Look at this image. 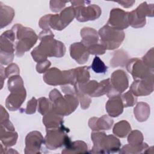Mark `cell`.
Instances as JSON below:
<instances>
[{"instance_id":"6da1fadb","label":"cell","mask_w":154,"mask_h":154,"mask_svg":"<svg viewBox=\"0 0 154 154\" xmlns=\"http://www.w3.org/2000/svg\"><path fill=\"white\" fill-rule=\"evenodd\" d=\"M54 34L49 30H43L39 34L40 45L31 52L33 59L37 63L45 61L47 57H63L65 53V46L63 43L54 38Z\"/></svg>"},{"instance_id":"7a4b0ae2","label":"cell","mask_w":154,"mask_h":154,"mask_svg":"<svg viewBox=\"0 0 154 154\" xmlns=\"http://www.w3.org/2000/svg\"><path fill=\"white\" fill-rule=\"evenodd\" d=\"M49 99L52 102V110L62 116L71 114L78 105V98L76 95L67 94L63 97L57 89L51 91Z\"/></svg>"},{"instance_id":"3957f363","label":"cell","mask_w":154,"mask_h":154,"mask_svg":"<svg viewBox=\"0 0 154 154\" xmlns=\"http://www.w3.org/2000/svg\"><path fill=\"white\" fill-rule=\"evenodd\" d=\"M11 29L18 40L16 45V54L20 57L35 45L38 37L32 29L23 27L20 24L15 25Z\"/></svg>"},{"instance_id":"277c9868","label":"cell","mask_w":154,"mask_h":154,"mask_svg":"<svg viewBox=\"0 0 154 154\" xmlns=\"http://www.w3.org/2000/svg\"><path fill=\"white\" fill-rule=\"evenodd\" d=\"M91 139L94 146L91 153H112L120 149V141L112 135H106L104 132H93Z\"/></svg>"},{"instance_id":"5b68a950","label":"cell","mask_w":154,"mask_h":154,"mask_svg":"<svg viewBox=\"0 0 154 154\" xmlns=\"http://www.w3.org/2000/svg\"><path fill=\"white\" fill-rule=\"evenodd\" d=\"M65 132H69V129L64 125L60 128L46 129V135L44 139L46 146L51 150H55L62 146L68 147L72 142Z\"/></svg>"},{"instance_id":"8992f818","label":"cell","mask_w":154,"mask_h":154,"mask_svg":"<svg viewBox=\"0 0 154 154\" xmlns=\"http://www.w3.org/2000/svg\"><path fill=\"white\" fill-rule=\"evenodd\" d=\"M100 37V43L106 49H114L117 48L125 38L124 32L116 29L108 25H105L99 31Z\"/></svg>"},{"instance_id":"52a82bcc","label":"cell","mask_w":154,"mask_h":154,"mask_svg":"<svg viewBox=\"0 0 154 154\" xmlns=\"http://www.w3.org/2000/svg\"><path fill=\"white\" fill-rule=\"evenodd\" d=\"M153 4L147 5L146 2H143L135 10L129 13V25L134 28L143 27L146 24V16L152 17L153 16Z\"/></svg>"},{"instance_id":"ba28073f","label":"cell","mask_w":154,"mask_h":154,"mask_svg":"<svg viewBox=\"0 0 154 154\" xmlns=\"http://www.w3.org/2000/svg\"><path fill=\"white\" fill-rule=\"evenodd\" d=\"M15 34L13 31H7L1 36V64L7 65L11 63L13 59L14 51L13 42Z\"/></svg>"},{"instance_id":"9c48e42d","label":"cell","mask_w":154,"mask_h":154,"mask_svg":"<svg viewBox=\"0 0 154 154\" xmlns=\"http://www.w3.org/2000/svg\"><path fill=\"white\" fill-rule=\"evenodd\" d=\"M74 8L75 16L79 22L93 20L98 18L101 13L100 8L96 5H89L85 7L84 5L78 4L77 1L72 2Z\"/></svg>"},{"instance_id":"30bf717a","label":"cell","mask_w":154,"mask_h":154,"mask_svg":"<svg viewBox=\"0 0 154 154\" xmlns=\"http://www.w3.org/2000/svg\"><path fill=\"white\" fill-rule=\"evenodd\" d=\"M126 69L131 73L134 79H144L153 77V70L138 58H132L127 63Z\"/></svg>"},{"instance_id":"8fae6325","label":"cell","mask_w":154,"mask_h":154,"mask_svg":"<svg viewBox=\"0 0 154 154\" xmlns=\"http://www.w3.org/2000/svg\"><path fill=\"white\" fill-rule=\"evenodd\" d=\"M75 16L74 8L72 7H67L60 14H51L49 20V26L56 30L63 29L73 20Z\"/></svg>"},{"instance_id":"7c38bea8","label":"cell","mask_w":154,"mask_h":154,"mask_svg":"<svg viewBox=\"0 0 154 154\" xmlns=\"http://www.w3.org/2000/svg\"><path fill=\"white\" fill-rule=\"evenodd\" d=\"M129 13L119 8H114L110 12L107 25L119 30H122L129 26Z\"/></svg>"},{"instance_id":"4fadbf2b","label":"cell","mask_w":154,"mask_h":154,"mask_svg":"<svg viewBox=\"0 0 154 154\" xmlns=\"http://www.w3.org/2000/svg\"><path fill=\"white\" fill-rule=\"evenodd\" d=\"M153 90V77L135 80L130 87V91L136 96L150 94Z\"/></svg>"},{"instance_id":"5bb4252c","label":"cell","mask_w":154,"mask_h":154,"mask_svg":"<svg viewBox=\"0 0 154 154\" xmlns=\"http://www.w3.org/2000/svg\"><path fill=\"white\" fill-rule=\"evenodd\" d=\"M44 143V139L40 132L32 131L29 133L25 138V153H38L40 147Z\"/></svg>"},{"instance_id":"9a60e30c","label":"cell","mask_w":154,"mask_h":154,"mask_svg":"<svg viewBox=\"0 0 154 154\" xmlns=\"http://www.w3.org/2000/svg\"><path fill=\"white\" fill-rule=\"evenodd\" d=\"M26 98V91L24 87L11 91L6 100V106L11 111L18 109Z\"/></svg>"},{"instance_id":"2e32d148","label":"cell","mask_w":154,"mask_h":154,"mask_svg":"<svg viewBox=\"0 0 154 154\" xmlns=\"http://www.w3.org/2000/svg\"><path fill=\"white\" fill-rule=\"evenodd\" d=\"M110 82L112 87L119 93L123 92L128 87V76L122 70H117L112 73Z\"/></svg>"},{"instance_id":"e0dca14e","label":"cell","mask_w":154,"mask_h":154,"mask_svg":"<svg viewBox=\"0 0 154 154\" xmlns=\"http://www.w3.org/2000/svg\"><path fill=\"white\" fill-rule=\"evenodd\" d=\"M70 56L79 64L85 63L88 58L89 52L82 43H75L70 47Z\"/></svg>"},{"instance_id":"ac0fdd59","label":"cell","mask_w":154,"mask_h":154,"mask_svg":"<svg viewBox=\"0 0 154 154\" xmlns=\"http://www.w3.org/2000/svg\"><path fill=\"white\" fill-rule=\"evenodd\" d=\"M43 79L46 84L51 85L64 84L63 72L55 67L48 70L43 75Z\"/></svg>"},{"instance_id":"d6986e66","label":"cell","mask_w":154,"mask_h":154,"mask_svg":"<svg viewBox=\"0 0 154 154\" xmlns=\"http://www.w3.org/2000/svg\"><path fill=\"white\" fill-rule=\"evenodd\" d=\"M113 123L112 119L104 115L100 118L93 117L90 119L88 125L90 128L95 131L100 130H109Z\"/></svg>"},{"instance_id":"ffe728a7","label":"cell","mask_w":154,"mask_h":154,"mask_svg":"<svg viewBox=\"0 0 154 154\" xmlns=\"http://www.w3.org/2000/svg\"><path fill=\"white\" fill-rule=\"evenodd\" d=\"M106 109L111 117H117L123 110V104L120 96L110 97L106 104Z\"/></svg>"},{"instance_id":"44dd1931","label":"cell","mask_w":154,"mask_h":154,"mask_svg":"<svg viewBox=\"0 0 154 154\" xmlns=\"http://www.w3.org/2000/svg\"><path fill=\"white\" fill-rule=\"evenodd\" d=\"M43 123L45 124L46 129L60 128L63 126V119L62 116L58 114L52 109L44 115Z\"/></svg>"},{"instance_id":"7402d4cb","label":"cell","mask_w":154,"mask_h":154,"mask_svg":"<svg viewBox=\"0 0 154 154\" xmlns=\"http://www.w3.org/2000/svg\"><path fill=\"white\" fill-rule=\"evenodd\" d=\"M81 35L82 38L81 43L87 48L91 45L97 43L98 35L97 31L93 28H84L81 31Z\"/></svg>"},{"instance_id":"603a6c76","label":"cell","mask_w":154,"mask_h":154,"mask_svg":"<svg viewBox=\"0 0 154 154\" xmlns=\"http://www.w3.org/2000/svg\"><path fill=\"white\" fill-rule=\"evenodd\" d=\"M134 114L138 121H146L150 115V107L146 103L140 102L134 108Z\"/></svg>"},{"instance_id":"cb8c5ba5","label":"cell","mask_w":154,"mask_h":154,"mask_svg":"<svg viewBox=\"0 0 154 154\" xmlns=\"http://www.w3.org/2000/svg\"><path fill=\"white\" fill-rule=\"evenodd\" d=\"M87 146L82 141H76L72 142L70 145L65 148L62 151V153H87Z\"/></svg>"},{"instance_id":"d4e9b609","label":"cell","mask_w":154,"mask_h":154,"mask_svg":"<svg viewBox=\"0 0 154 154\" xmlns=\"http://www.w3.org/2000/svg\"><path fill=\"white\" fill-rule=\"evenodd\" d=\"M4 135H1V140L7 147L12 146L16 143L17 134L14 132V129H8L4 127Z\"/></svg>"},{"instance_id":"484cf974","label":"cell","mask_w":154,"mask_h":154,"mask_svg":"<svg viewBox=\"0 0 154 154\" xmlns=\"http://www.w3.org/2000/svg\"><path fill=\"white\" fill-rule=\"evenodd\" d=\"M88 67H79L74 69L75 76L77 84H83L88 82L90 78Z\"/></svg>"},{"instance_id":"4316f807","label":"cell","mask_w":154,"mask_h":154,"mask_svg":"<svg viewBox=\"0 0 154 154\" xmlns=\"http://www.w3.org/2000/svg\"><path fill=\"white\" fill-rule=\"evenodd\" d=\"M131 130V128L129 123L125 120H122L114 125L113 133L120 138H124L128 135Z\"/></svg>"},{"instance_id":"83f0119b","label":"cell","mask_w":154,"mask_h":154,"mask_svg":"<svg viewBox=\"0 0 154 154\" xmlns=\"http://www.w3.org/2000/svg\"><path fill=\"white\" fill-rule=\"evenodd\" d=\"M128 55L122 50H119L114 52L112 60L110 61L111 65L114 67L117 66H125V63H128Z\"/></svg>"},{"instance_id":"f1b7e54d","label":"cell","mask_w":154,"mask_h":154,"mask_svg":"<svg viewBox=\"0 0 154 154\" xmlns=\"http://www.w3.org/2000/svg\"><path fill=\"white\" fill-rule=\"evenodd\" d=\"M148 145L146 143H143L139 145L128 144L123 147L120 151V153H141L143 150H147Z\"/></svg>"},{"instance_id":"f546056e","label":"cell","mask_w":154,"mask_h":154,"mask_svg":"<svg viewBox=\"0 0 154 154\" xmlns=\"http://www.w3.org/2000/svg\"><path fill=\"white\" fill-rule=\"evenodd\" d=\"M38 101V111L42 115H45L52 109V103L46 97H41Z\"/></svg>"},{"instance_id":"4dcf8cb0","label":"cell","mask_w":154,"mask_h":154,"mask_svg":"<svg viewBox=\"0 0 154 154\" xmlns=\"http://www.w3.org/2000/svg\"><path fill=\"white\" fill-rule=\"evenodd\" d=\"M8 90L10 91H12L23 87V83L20 76L15 75L10 77L8 81Z\"/></svg>"},{"instance_id":"1f68e13d","label":"cell","mask_w":154,"mask_h":154,"mask_svg":"<svg viewBox=\"0 0 154 154\" xmlns=\"http://www.w3.org/2000/svg\"><path fill=\"white\" fill-rule=\"evenodd\" d=\"M128 141L131 145H139L143 143V137L139 131H132L129 134Z\"/></svg>"},{"instance_id":"d6a6232c","label":"cell","mask_w":154,"mask_h":154,"mask_svg":"<svg viewBox=\"0 0 154 154\" xmlns=\"http://www.w3.org/2000/svg\"><path fill=\"white\" fill-rule=\"evenodd\" d=\"M91 67L93 71L97 73H105L107 70V66H105L104 63L97 56L93 59Z\"/></svg>"},{"instance_id":"836d02e7","label":"cell","mask_w":154,"mask_h":154,"mask_svg":"<svg viewBox=\"0 0 154 154\" xmlns=\"http://www.w3.org/2000/svg\"><path fill=\"white\" fill-rule=\"evenodd\" d=\"M122 100L123 106H132L137 102V97L130 90L122 95Z\"/></svg>"},{"instance_id":"e575fe53","label":"cell","mask_w":154,"mask_h":154,"mask_svg":"<svg viewBox=\"0 0 154 154\" xmlns=\"http://www.w3.org/2000/svg\"><path fill=\"white\" fill-rule=\"evenodd\" d=\"M76 95L78 97V98H79V100L81 101V108L82 109L87 108L89 106L90 103H91V99L88 97V95H87L86 94H84L82 92H81L78 89V88H77V90H76Z\"/></svg>"},{"instance_id":"d590c367","label":"cell","mask_w":154,"mask_h":154,"mask_svg":"<svg viewBox=\"0 0 154 154\" xmlns=\"http://www.w3.org/2000/svg\"><path fill=\"white\" fill-rule=\"evenodd\" d=\"M87 50L89 54H95V55H101L105 53L106 48L101 43L100 44L96 43L87 48Z\"/></svg>"},{"instance_id":"8d00e7d4","label":"cell","mask_w":154,"mask_h":154,"mask_svg":"<svg viewBox=\"0 0 154 154\" xmlns=\"http://www.w3.org/2000/svg\"><path fill=\"white\" fill-rule=\"evenodd\" d=\"M143 62L150 69L153 70V48L143 57Z\"/></svg>"},{"instance_id":"74e56055","label":"cell","mask_w":154,"mask_h":154,"mask_svg":"<svg viewBox=\"0 0 154 154\" xmlns=\"http://www.w3.org/2000/svg\"><path fill=\"white\" fill-rule=\"evenodd\" d=\"M4 74L6 76H10L12 74L18 75L19 73V69L16 64H11L8 67H7V68L4 69Z\"/></svg>"},{"instance_id":"f35d334b","label":"cell","mask_w":154,"mask_h":154,"mask_svg":"<svg viewBox=\"0 0 154 154\" xmlns=\"http://www.w3.org/2000/svg\"><path fill=\"white\" fill-rule=\"evenodd\" d=\"M37 101L35 97H32L27 103V106L25 109L26 114H33L35 112Z\"/></svg>"},{"instance_id":"ab89813d","label":"cell","mask_w":154,"mask_h":154,"mask_svg":"<svg viewBox=\"0 0 154 154\" xmlns=\"http://www.w3.org/2000/svg\"><path fill=\"white\" fill-rule=\"evenodd\" d=\"M51 66V63L49 60H45L37 63L36 66V70L38 73H44L47 70L49 67Z\"/></svg>"}]
</instances>
